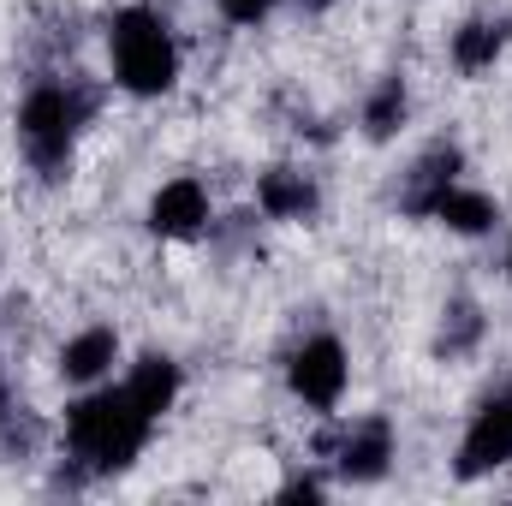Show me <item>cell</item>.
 <instances>
[{"label": "cell", "mask_w": 512, "mask_h": 506, "mask_svg": "<svg viewBox=\"0 0 512 506\" xmlns=\"http://www.w3.org/2000/svg\"><path fill=\"white\" fill-rule=\"evenodd\" d=\"M209 227V191L203 179H167L149 197V233L155 239H197Z\"/></svg>", "instance_id": "obj_6"}, {"label": "cell", "mask_w": 512, "mask_h": 506, "mask_svg": "<svg viewBox=\"0 0 512 506\" xmlns=\"http://www.w3.org/2000/svg\"><path fill=\"white\" fill-rule=\"evenodd\" d=\"M346 381H352V358L334 334H310L292 358H286V387L292 399H304L310 411H334L346 399Z\"/></svg>", "instance_id": "obj_4"}, {"label": "cell", "mask_w": 512, "mask_h": 506, "mask_svg": "<svg viewBox=\"0 0 512 506\" xmlns=\"http://www.w3.org/2000/svg\"><path fill=\"white\" fill-rule=\"evenodd\" d=\"M149 429L155 417L131 399V387H96L84 393L72 411H66V453L84 465V471H126L131 459L149 447Z\"/></svg>", "instance_id": "obj_1"}, {"label": "cell", "mask_w": 512, "mask_h": 506, "mask_svg": "<svg viewBox=\"0 0 512 506\" xmlns=\"http://www.w3.org/2000/svg\"><path fill=\"white\" fill-rule=\"evenodd\" d=\"M429 221H441L447 233H465V239H477V233H489L495 227V203L483 197V191H471V185H441L435 197H429V209H423Z\"/></svg>", "instance_id": "obj_8"}, {"label": "cell", "mask_w": 512, "mask_h": 506, "mask_svg": "<svg viewBox=\"0 0 512 506\" xmlns=\"http://www.w3.org/2000/svg\"><path fill=\"white\" fill-rule=\"evenodd\" d=\"M256 203H262L274 221H304V215L316 209V185H310L298 167H274V173H262Z\"/></svg>", "instance_id": "obj_11"}, {"label": "cell", "mask_w": 512, "mask_h": 506, "mask_svg": "<svg viewBox=\"0 0 512 506\" xmlns=\"http://www.w3.org/2000/svg\"><path fill=\"white\" fill-rule=\"evenodd\" d=\"M84 120H90V96L84 90H72V84H36L24 96V108H18V143L54 179L72 161V143H78Z\"/></svg>", "instance_id": "obj_3"}, {"label": "cell", "mask_w": 512, "mask_h": 506, "mask_svg": "<svg viewBox=\"0 0 512 506\" xmlns=\"http://www.w3.org/2000/svg\"><path fill=\"white\" fill-rule=\"evenodd\" d=\"M221 12H227V24H262L274 12V0H221Z\"/></svg>", "instance_id": "obj_14"}, {"label": "cell", "mask_w": 512, "mask_h": 506, "mask_svg": "<svg viewBox=\"0 0 512 506\" xmlns=\"http://www.w3.org/2000/svg\"><path fill=\"white\" fill-rule=\"evenodd\" d=\"M108 60L131 96H167L179 84V48L155 6H120L108 24Z\"/></svg>", "instance_id": "obj_2"}, {"label": "cell", "mask_w": 512, "mask_h": 506, "mask_svg": "<svg viewBox=\"0 0 512 506\" xmlns=\"http://www.w3.org/2000/svg\"><path fill=\"white\" fill-rule=\"evenodd\" d=\"M501 42H507V24H501V18H471V24L453 36L459 72H489V66L501 60Z\"/></svg>", "instance_id": "obj_12"}, {"label": "cell", "mask_w": 512, "mask_h": 506, "mask_svg": "<svg viewBox=\"0 0 512 506\" xmlns=\"http://www.w3.org/2000/svg\"><path fill=\"white\" fill-rule=\"evenodd\" d=\"M387 459H393V429H387L382 417L358 423V429L340 441V477H346V483H382Z\"/></svg>", "instance_id": "obj_7"}, {"label": "cell", "mask_w": 512, "mask_h": 506, "mask_svg": "<svg viewBox=\"0 0 512 506\" xmlns=\"http://www.w3.org/2000/svg\"><path fill=\"white\" fill-rule=\"evenodd\" d=\"M6 411H12V387H6V370H0V423H6Z\"/></svg>", "instance_id": "obj_15"}, {"label": "cell", "mask_w": 512, "mask_h": 506, "mask_svg": "<svg viewBox=\"0 0 512 506\" xmlns=\"http://www.w3.org/2000/svg\"><path fill=\"white\" fill-rule=\"evenodd\" d=\"M126 387H131V399L161 423V411H173V399H179V364H173L167 352H143V358L131 364Z\"/></svg>", "instance_id": "obj_10"}, {"label": "cell", "mask_w": 512, "mask_h": 506, "mask_svg": "<svg viewBox=\"0 0 512 506\" xmlns=\"http://www.w3.org/2000/svg\"><path fill=\"white\" fill-rule=\"evenodd\" d=\"M304 6H316V12H322V6H334V0H304Z\"/></svg>", "instance_id": "obj_16"}, {"label": "cell", "mask_w": 512, "mask_h": 506, "mask_svg": "<svg viewBox=\"0 0 512 506\" xmlns=\"http://www.w3.org/2000/svg\"><path fill=\"white\" fill-rule=\"evenodd\" d=\"M114 358H120V334L114 328H84V334H72L60 346V376L90 387V381H102L114 370Z\"/></svg>", "instance_id": "obj_9"}, {"label": "cell", "mask_w": 512, "mask_h": 506, "mask_svg": "<svg viewBox=\"0 0 512 506\" xmlns=\"http://www.w3.org/2000/svg\"><path fill=\"white\" fill-rule=\"evenodd\" d=\"M501 465H512V387L477 405V417L459 441V477H483Z\"/></svg>", "instance_id": "obj_5"}, {"label": "cell", "mask_w": 512, "mask_h": 506, "mask_svg": "<svg viewBox=\"0 0 512 506\" xmlns=\"http://www.w3.org/2000/svg\"><path fill=\"white\" fill-rule=\"evenodd\" d=\"M399 120H405V84H399V78H382L376 96H370V108H364V131L382 143V137H393Z\"/></svg>", "instance_id": "obj_13"}, {"label": "cell", "mask_w": 512, "mask_h": 506, "mask_svg": "<svg viewBox=\"0 0 512 506\" xmlns=\"http://www.w3.org/2000/svg\"><path fill=\"white\" fill-rule=\"evenodd\" d=\"M507 274H512V245H507Z\"/></svg>", "instance_id": "obj_17"}]
</instances>
